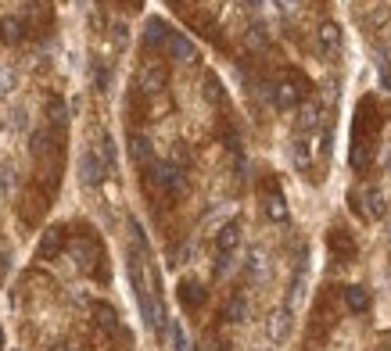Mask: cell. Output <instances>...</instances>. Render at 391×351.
Segmentation results:
<instances>
[{"label":"cell","instance_id":"obj_25","mask_svg":"<svg viewBox=\"0 0 391 351\" xmlns=\"http://www.w3.org/2000/svg\"><path fill=\"white\" fill-rule=\"evenodd\" d=\"M169 333H172L176 351H184V347H187V337H184V330H179V323H172V326H169Z\"/></svg>","mask_w":391,"mask_h":351},{"label":"cell","instance_id":"obj_18","mask_svg":"<svg viewBox=\"0 0 391 351\" xmlns=\"http://www.w3.org/2000/svg\"><path fill=\"white\" fill-rule=\"evenodd\" d=\"M165 86V72L162 69H144L140 76V93H158Z\"/></svg>","mask_w":391,"mask_h":351},{"label":"cell","instance_id":"obj_31","mask_svg":"<svg viewBox=\"0 0 391 351\" xmlns=\"http://www.w3.org/2000/svg\"><path fill=\"white\" fill-rule=\"evenodd\" d=\"M57 351H86V347H57Z\"/></svg>","mask_w":391,"mask_h":351},{"label":"cell","instance_id":"obj_29","mask_svg":"<svg viewBox=\"0 0 391 351\" xmlns=\"http://www.w3.org/2000/svg\"><path fill=\"white\" fill-rule=\"evenodd\" d=\"M11 83H15V76H11V72H0V86H4V90H8Z\"/></svg>","mask_w":391,"mask_h":351},{"label":"cell","instance_id":"obj_2","mask_svg":"<svg viewBox=\"0 0 391 351\" xmlns=\"http://www.w3.org/2000/svg\"><path fill=\"white\" fill-rule=\"evenodd\" d=\"M266 333H269V340H273V344L287 340V333H291V312L287 308H277L273 315L266 319Z\"/></svg>","mask_w":391,"mask_h":351},{"label":"cell","instance_id":"obj_20","mask_svg":"<svg viewBox=\"0 0 391 351\" xmlns=\"http://www.w3.org/2000/svg\"><path fill=\"white\" fill-rule=\"evenodd\" d=\"M338 43H341V33H338V25H334V22H327V25L320 29V47H323L327 54H334V50H338Z\"/></svg>","mask_w":391,"mask_h":351},{"label":"cell","instance_id":"obj_10","mask_svg":"<svg viewBox=\"0 0 391 351\" xmlns=\"http://www.w3.org/2000/svg\"><path fill=\"white\" fill-rule=\"evenodd\" d=\"M165 50H169L176 61H194V43H191L184 33H169V43H165Z\"/></svg>","mask_w":391,"mask_h":351},{"label":"cell","instance_id":"obj_12","mask_svg":"<svg viewBox=\"0 0 391 351\" xmlns=\"http://www.w3.org/2000/svg\"><path fill=\"white\" fill-rule=\"evenodd\" d=\"M237 244H240V226L237 222H226V226L216 233V247H219V254H230Z\"/></svg>","mask_w":391,"mask_h":351},{"label":"cell","instance_id":"obj_3","mask_svg":"<svg viewBox=\"0 0 391 351\" xmlns=\"http://www.w3.org/2000/svg\"><path fill=\"white\" fill-rule=\"evenodd\" d=\"M79 172H83V183H90V186H101L104 183V165H101V158L94 151H86L79 158Z\"/></svg>","mask_w":391,"mask_h":351},{"label":"cell","instance_id":"obj_21","mask_svg":"<svg viewBox=\"0 0 391 351\" xmlns=\"http://www.w3.org/2000/svg\"><path fill=\"white\" fill-rule=\"evenodd\" d=\"M94 315H97V323L108 330V333H118V315L111 305H94Z\"/></svg>","mask_w":391,"mask_h":351},{"label":"cell","instance_id":"obj_26","mask_svg":"<svg viewBox=\"0 0 391 351\" xmlns=\"http://www.w3.org/2000/svg\"><path fill=\"white\" fill-rule=\"evenodd\" d=\"M205 86H208V90H205V93H208V101H219V97H223V90H219V79H208Z\"/></svg>","mask_w":391,"mask_h":351},{"label":"cell","instance_id":"obj_8","mask_svg":"<svg viewBox=\"0 0 391 351\" xmlns=\"http://www.w3.org/2000/svg\"><path fill=\"white\" fill-rule=\"evenodd\" d=\"M205 298H208V291L201 283H194V280H187V283H179V301H184L191 312H198L201 305H205Z\"/></svg>","mask_w":391,"mask_h":351},{"label":"cell","instance_id":"obj_32","mask_svg":"<svg viewBox=\"0 0 391 351\" xmlns=\"http://www.w3.org/2000/svg\"><path fill=\"white\" fill-rule=\"evenodd\" d=\"M165 4H172V8H176V4H184V0H165Z\"/></svg>","mask_w":391,"mask_h":351},{"label":"cell","instance_id":"obj_15","mask_svg":"<svg viewBox=\"0 0 391 351\" xmlns=\"http://www.w3.org/2000/svg\"><path fill=\"white\" fill-rule=\"evenodd\" d=\"M330 247H334V259L338 262H345V259H352V254H355V244H352V237H345V230L330 233Z\"/></svg>","mask_w":391,"mask_h":351},{"label":"cell","instance_id":"obj_17","mask_svg":"<svg viewBox=\"0 0 391 351\" xmlns=\"http://www.w3.org/2000/svg\"><path fill=\"white\" fill-rule=\"evenodd\" d=\"M245 315H248V301H245V294H230V301H226V319L230 323H245Z\"/></svg>","mask_w":391,"mask_h":351},{"label":"cell","instance_id":"obj_5","mask_svg":"<svg viewBox=\"0 0 391 351\" xmlns=\"http://www.w3.org/2000/svg\"><path fill=\"white\" fill-rule=\"evenodd\" d=\"M355 194H359V201H366L363 219H380L384 215V194L377 186H363V190H355Z\"/></svg>","mask_w":391,"mask_h":351},{"label":"cell","instance_id":"obj_27","mask_svg":"<svg viewBox=\"0 0 391 351\" xmlns=\"http://www.w3.org/2000/svg\"><path fill=\"white\" fill-rule=\"evenodd\" d=\"M230 273V254H219V262H216V276H226Z\"/></svg>","mask_w":391,"mask_h":351},{"label":"cell","instance_id":"obj_14","mask_svg":"<svg viewBox=\"0 0 391 351\" xmlns=\"http://www.w3.org/2000/svg\"><path fill=\"white\" fill-rule=\"evenodd\" d=\"M47 122H50V130L57 133V130H65V101L57 97H47Z\"/></svg>","mask_w":391,"mask_h":351},{"label":"cell","instance_id":"obj_4","mask_svg":"<svg viewBox=\"0 0 391 351\" xmlns=\"http://www.w3.org/2000/svg\"><path fill=\"white\" fill-rule=\"evenodd\" d=\"M62 247H65V226H50L43 233L36 254H40V259H54V254H62Z\"/></svg>","mask_w":391,"mask_h":351},{"label":"cell","instance_id":"obj_9","mask_svg":"<svg viewBox=\"0 0 391 351\" xmlns=\"http://www.w3.org/2000/svg\"><path fill=\"white\" fill-rule=\"evenodd\" d=\"M162 43H169V25L162 18H147V25H144V47H162Z\"/></svg>","mask_w":391,"mask_h":351},{"label":"cell","instance_id":"obj_22","mask_svg":"<svg viewBox=\"0 0 391 351\" xmlns=\"http://www.w3.org/2000/svg\"><path fill=\"white\" fill-rule=\"evenodd\" d=\"M291 162H294L298 169H309V165H313V151H309V144L294 140V144H291Z\"/></svg>","mask_w":391,"mask_h":351},{"label":"cell","instance_id":"obj_35","mask_svg":"<svg viewBox=\"0 0 391 351\" xmlns=\"http://www.w3.org/2000/svg\"><path fill=\"white\" fill-rule=\"evenodd\" d=\"M259 351H273V347H259Z\"/></svg>","mask_w":391,"mask_h":351},{"label":"cell","instance_id":"obj_6","mask_svg":"<svg viewBox=\"0 0 391 351\" xmlns=\"http://www.w3.org/2000/svg\"><path fill=\"white\" fill-rule=\"evenodd\" d=\"M22 40H25L22 18H0V43H4V47H18Z\"/></svg>","mask_w":391,"mask_h":351},{"label":"cell","instance_id":"obj_19","mask_svg":"<svg viewBox=\"0 0 391 351\" xmlns=\"http://www.w3.org/2000/svg\"><path fill=\"white\" fill-rule=\"evenodd\" d=\"M298 130H302V133H309V130H316V125H320V104H306L302 111H298Z\"/></svg>","mask_w":391,"mask_h":351},{"label":"cell","instance_id":"obj_28","mask_svg":"<svg viewBox=\"0 0 391 351\" xmlns=\"http://www.w3.org/2000/svg\"><path fill=\"white\" fill-rule=\"evenodd\" d=\"M0 190H11V169H0Z\"/></svg>","mask_w":391,"mask_h":351},{"label":"cell","instance_id":"obj_34","mask_svg":"<svg viewBox=\"0 0 391 351\" xmlns=\"http://www.w3.org/2000/svg\"><path fill=\"white\" fill-rule=\"evenodd\" d=\"M245 4H259V0H245Z\"/></svg>","mask_w":391,"mask_h":351},{"label":"cell","instance_id":"obj_23","mask_svg":"<svg viewBox=\"0 0 391 351\" xmlns=\"http://www.w3.org/2000/svg\"><path fill=\"white\" fill-rule=\"evenodd\" d=\"M248 273H252L255 280H259V276L266 273V259H262V251H259V247H255V251L248 254Z\"/></svg>","mask_w":391,"mask_h":351},{"label":"cell","instance_id":"obj_16","mask_svg":"<svg viewBox=\"0 0 391 351\" xmlns=\"http://www.w3.org/2000/svg\"><path fill=\"white\" fill-rule=\"evenodd\" d=\"M266 215L273 219V222H284V219H287V205H284V198H280L277 186L266 194Z\"/></svg>","mask_w":391,"mask_h":351},{"label":"cell","instance_id":"obj_33","mask_svg":"<svg viewBox=\"0 0 391 351\" xmlns=\"http://www.w3.org/2000/svg\"><path fill=\"white\" fill-rule=\"evenodd\" d=\"M0 347H4V330H0Z\"/></svg>","mask_w":391,"mask_h":351},{"label":"cell","instance_id":"obj_24","mask_svg":"<svg viewBox=\"0 0 391 351\" xmlns=\"http://www.w3.org/2000/svg\"><path fill=\"white\" fill-rule=\"evenodd\" d=\"M245 40H248V47H252V50H259V47H266V29H259V25H252V29H248V36H245Z\"/></svg>","mask_w":391,"mask_h":351},{"label":"cell","instance_id":"obj_13","mask_svg":"<svg viewBox=\"0 0 391 351\" xmlns=\"http://www.w3.org/2000/svg\"><path fill=\"white\" fill-rule=\"evenodd\" d=\"M130 154L137 165H151V140L140 133H130Z\"/></svg>","mask_w":391,"mask_h":351},{"label":"cell","instance_id":"obj_11","mask_svg":"<svg viewBox=\"0 0 391 351\" xmlns=\"http://www.w3.org/2000/svg\"><path fill=\"white\" fill-rule=\"evenodd\" d=\"M298 101H302V90H298L294 83H280V86H273V104H277V108H294Z\"/></svg>","mask_w":391,"mask_h":351},{"label":"cell","instance_id":"obj_1","mask_svg":"<svg viewBox=\"0 0 391 351\" xmlns=\"http://www.w3.org/2000/svg\"><path fill=\"white\" fill-rule=\"evenodd\" d=\"M151 179L165 190L169 198H184L187 194V176L179 172L176 165H151Z\"/></svg>","mask_w":391,"mask_h":351},{"label":"cell","instance_id":"obj_7","mask_svg":"<svg viewBox=\"0 0 391 351\" xmlns=\"http://www.w3.org/2000/svg\"><path fill=\"white\" fill-rule=\"evenodd\" d=\"M341 298H345L348 312H370V291H366V287L352 283V287H345V291H341Z\"/></svg>","mask_w":391,"mask_h":351},{"label":"cell","instance_id":"obj_30","mask_svg":"<svg viewBox=\"0 0 391 351\" xmlns=\"http://www.w3.org/2000/svg\"><path fill=\"white\" fill-rule=\"evenodd\" d=\"M384 165H387V172H391V147L384 151Z\"/></svg>","mask_w":391,"mask_h":351}]
</instances>
